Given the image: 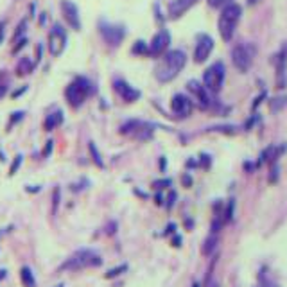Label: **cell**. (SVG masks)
<instances>
[{"label":"cell","instance_id":"obj_1","mask_svg":"<svg viewBox=\"0 0 287 287\" xmlns=\"http://www.w3.org/2000/svg\"><path fill=\"white\" fill-rule=\"evenodd\" d=\"M185 63H187V56L183 50H169L162 56L155 68V76L160 83H169L176 78L183 70Z\"/></svg>","mask_w":287,"mask_h":287},{"label":"cell","instance_id":"obj_2","mask_svg":"<svg viewBox=\"0 0 287 287\" xmlns=\"http://www.w3.org/2000/svg\"><path fill=\"white\" fill-rule=\"evenodd\" d=\"M103 264V258L95 250H79L74 255H70L61 266L57 267V273H63V271H81L86 267H99Z\"/></svg>","mask_w":287,"mask_h":287},{"label":"cell","instance_id":"obj_3","mask_svg":"<svg viewBox=\"0 0 287 287\" xmlns=\"http://www.w3.org/2000/svg\"><path fill=\"white\" fill-rule=\"evenodd\" d=\"M94 92H95L94 83H92L90 79L79 76V78H76L74 81L66 86L65 97H66V101H68L70 106L79 108V106H83V103H85L86 99L90 97Z\"/></svg>","mask_w":287,"mask_h":287},{"label":"cell","instance_id":"obj_4","mask_svg":"<svg viewBox=\"0 0 287 287\" xmlns=\"http://www.w3.org/2000/svg\"><path fill=\"white\" fill-rule=\"evenodd\" d=\"M241 6L239 4H228L223 8L221 15H219V22H218V27H219V33H221V38L225 41H230L234 38L235 29H237V24L241 20Z\"/></svg>","mask_w":287,"mask_h":287},{"label":"cell","instance_id":"obj_5","mask_svg":"<svg viewBox=\"0 0 287 287\" xmlns=\"http://www.w3.org/2000/svg\"><path fill=\"white\" fill-rule=\"evenodd\" d=\"M255 54H257V47L253 43H239L232 50V61H234L235 68L239 72H248L253 65Z\"/></svg>","mask_w":287,"mask_h":287},{"label":"cell","instance_id":"obj_6","mask_svg":"<svg viewBox=\"0 0 287 287\" xmlns=\"http://www.w3.org/2000/svg\"><path fill=\"white\" fill-rule=\"evenodd\" d=\"M225 65L223 61H216L213 65H210L203 74V86L210 94H218L223 88V83H225Z\"/></svg>","mask_w":287,"mask_h":287},{"label":"cell","instance_id":"obj_7","mask_svg":"<svg viewBox=\"0 0 287 287\" xmlns=\"http://www.w3.org/2000/svg\"><path fill=\"white\" fill-rule=\"evenodd\" d=\"M99 33L101 36L104 38L110 47H117L122 43L124 36H126V29L122 25H117V24H110V22H99Z\"/></svg>","mask_w":287,"mask_h":287},{"label":"cell","instance_id":"obj_8","mask_svg":"<svg viewBox=\"0 0 287 287\" xmlns=\"http://www.w3.org/2000/svg\"><path fill=\"white\" fill-rule=\"evenodd\" d=\"M65 47H66L65 29H63L59 24H54V27L50 29V33H49V52L52 54L54 57H57L63 54Z\"/></svg>","mask_w":287,"mask_h":287},{"label":"cell","instance_id":"obj_9","mask_svg":"<svg viewBox=\"0 0 287 287\" xmlns=\"http://www.w3.org/2000/svg\"><path fill=\"white\" fill-rule=\"evenodd\" d=\"M151 127H153L151 124L142 122V120H129V122H126L122 126L120 133H122V135H131L138 140H148V138H151V135H153Z\"/></svg>","mask_w":287,"mask_h":287},{"label":"cell","instance_id":"obj_10","mask_svg":"<svg viewBox=\"0 0 287 287\" xmlns=\"http://www.w3.org/2000/svg\"><path fill=\"white\" fill-rule=\"evenodd\" d=\"M169 43H171V34H169L167 29H162L155 34V38L151 40V45L148 49L149 56H162V54L167 50Z\"/></svg>","mask_w":287,"mask_h":287},{"label":"cell","instance_id":"obj_11","mask_svg":"<svg viewBox=\"0 0 287 287\" xmlns=\"http://www.w3.org/2000/svg\"><path fill=\"white\" fill-rule=\"evenodd\" d=\"M171 108H172V113L176 115L178 119H185V117H189V115L192 113L194 104L192 101H190V97H187V95L183 94H176L172 97Z\"/></svg>","mask_w":287,"mask_h":287},{"label":"cell","instance_id":"obj_12","mask_svg":"<svg viewBox=\"0 0 287 287\" xmlns=\"http://www.w3.org/2000/svg\"><path fill=\"white\" fill-rule=\"evenodd\" d=\"M213 49V40L208 34H199L197 36V43H196V50H194V59L196 63H203L208 59L210 52Z\"/></svg>","mask_w":287,"mask_h":287},{"label":"cell","instance_id":"obj_13","mask_svg":"<svg viewBox=\"0 0 287 287\" xmlns=\"http://www.w3.org/2000/svg\"><path fill=\"white\" fill-rule=\"evenodd\" d=\"M61 11H63V17H65L66 24L70 25L72 29L79 31L81 29V18H79V9L74 2H70V0H61Z\"/></svg>","mask_w":287,"mask_h":287},{"label":"cell","instance_id":"obj_14","mask_svg":"<svg viewBox=\"0 0 287 287\" xmlns=\"http://www.w3.org/2000/svg\"><path fill=\"white\" fill-rule=\"evenodd\" d=\"M187 86H189V90L194 94V97L197 99V103H199L201 108H210L213 104V99H212V95H210V92L206 90L201 83L189 81V85H187Z\"/></svg>","mask_w":287,"mask_h":287},{"label":"cell","instance_id":"obj_15","mask_svg":"<svg viewBox=\"0 0 287 287\" xmlns=\"http://www.w3.org/2000/svg\"><path fill=\"white\" fill-rule=\"evenodd\" d=\"M115 92L120 95V99L122 101H126V103H135V101H138L140 99V92L136 90V88H133L131 85H127L126 81H122V79H119V81H115Z\"/></svg>","mask_w":287,"mask_h":287},{"label":"cell","instance_id":"obj_16","mask_svg":"<svg viewBox=\"0 0 287 287\" xmlns=\"http://www.w3.org/2000/svg\"><path fill=\"white\" fill-rule=\"evenodd\" d=\"M196 2L197 0H172L171 4H169V18H172V20L180 18L181 15H185Z\"/></svg>","mask_w":287,"mask_h":287},{"label":"cell","instance_id":"obj_17","mask_svg":"<svg viewBox=\"0 0 287 287\" xmlns=\"http://www.w3.org/2000/svg\"><path fill=\"white\" fill-rule=\"evenodd\" d=\"M276 59V78H278V88H283L285 86V56L283 54H278L275 56Z\"/></svg>","mask_w":287,"mask_h":287},{"label":"cell","instance_id":"obj_18","mask_svg":"<svg viewBox=\"0 0 287 287\" xmlns=\"http://www.w3.org/2000/svg\"><path fill=\"white\" fill-rule=\"evenodd\" d=\"M61 122H63V111L57 110V111H54V113L47 115L45 122H43V127H45L47 131H52L54 127H57Z\"/></svg>","mask_w":287,"mask_h":287},{"label":"cell","instance_id":"obj_19","mask_svg":"<svg viewBox=\"0 0 287 287\" xmlns=\"http://www.w3.org/2000/svg\"><path fill=\"white\" fill-rule=\"evenodd\" d=\"M20 280L24 283V287H36V278H34L33 269L29 266H24L20 269Z\"/></svg>","mask_w":287,"mask_h":287},{"label":"cell","instance_id":"obj_20","mask_svg":"<svg viewBox=\"0 0 287 287\" xmlns=\"http://www.w3.org/2000/svg\"><path fill=\"white\" fill-rule=\"evenodd\" d=\"M34 68V63L29 59V57H24V59H20V63L17 65V74L18 76H25L29 74V72H33Z\"/></svg>","mask_w":287,"mask_h":287},{"label":"cell","instance_id":"obj_21","mask_svg":"<svg viewBox=\"0 0 287 287\" xmlns=\"http://www.w3.org/2000/svg\"><path fill=\"white\" fill-rule=\"evenodd\" d=\"M88 151H90V155H92V162H94V164L97 165L99 169H103V167H104L103 158H101V153H99L97 146H95L94 142H90V144H88Z\"/></svg>","mask_w":287,"mask_h":287},{"label":"cell","instance_id":"obj_22","mask_svg":"<svg viewBox=\"0 0 287 287\" xmlns=\"http://www.w3.org/2000/svg\"><path fill=\"white\" fill-rule=\"evenodd\" d=\"M216 246H218V237H216V234H212L210 237H206L205 244H203V255H206V257L212 255Z\"/></svg>","mask_w":287,"mask_h":287},{"label":"cell","instance_id":"obj_23","mask_svg":"<svg viewBox=\"0 0 287 287\" xmlns=\"http://www.w3.org/2000/svg\"><path fill=\"white\" fill-rule=\"evenodd\" d=\"M234 208H235V201L230 199L228 205H226V208H225V212H223V223L232 221V218H234Z\"/></svg>","mask_w":287,"mask_h":287},{"label":"cell","instance_id":"obj_24","mask_svg":"<svg viewBox=\"0 0 287 287\" xmlns=\"http://www.w3.org/2000/svg\"><path fill=\"white\" fill-rule=\"evenodd\" d=\"M126 271H127V264H120V266H117V267H113V269L108 271L106 278L111 280V278H115V276H119V275H122V273H126Z\"/></svg>","mask_w":287,"mask_h":287},{"label":"cell","instance_id":"obj_25","mask_svg":"<svg viewBox=\"0 0 287 287\" xmlns=\"http://www.w3.org/2000/svg\"><path fill=\"white\" fill-rule=\"evenodd\" d=\"M59 201H61V190H59V187H56V189H54V192H52V216H56V213H57Z\"/></svg>","mask_w":287,"mask_h":287},{"label":"cell","instance_id":"obj_26","mask_svg":"<svg viewBox=\"0 0 287 287\" xmlns=\"http://www.w3.org/2000/svg\"><path fill=\"white\" fill-rule=\"evenodd\" d=\"M285 104H287V97H278V99H275V101L271 103V110L278 111V110H282Z\"/></svg>","mask_w":287,"mask_h":287},{"label":"cell","instance_id":"obj_27","mask_svg":"<svg viewBox=\"0 0 287 287\" xmlns=\"http://www.w3.org/2000/svg\"><path fill=\"white\" fill-rule=\"evenodd\" d=\"M260 283H262V287H276V283L273 282V280L267 278V273L266 269L260 271Z\"/></svg>","mask_w":287,"mask_h":287},{"label":"cell","instance_id":"obj_28","mask_svg":"<svg viewBox=\"0 0 287 287\" xmlns=\"http://www.w3.org/2000/svg\"><path fill=\"white\" fill-rule=\"evenodd\" d=\"M22 160H24V158H22V155H18L17 158L13 160V165H11V169H9V176H13V174L18 171V167L22 165Z\"/></svg>","mask_w":287,"mask_h":287},{"label":"cell","instance_id":"obj_29","mask_svg":"<svg viewBox=\"0 0 287 287\" xmlns=\"http://www.w3.org/2000/svg\"><path fill=\"white\" fill-rule=\"evenodd\" d=\"M210 8H225V6L232 4V0H208Z\"/></svg>","mask_w":287,"mask_h":287},{"label":"cell","instance_id":"obj_30","mask_svg":"<svg viewBox=\"0 0 287 287\" xmlns=\"http://www.w3.org/2000/svg\"><path fill=\"white\" fill-rule=\"evenodd\" d=\"M153 185H155V189L160 190V189H165V187H171L172 181L171 180H160V181H155Z\"/></svg>","mask_w":287,"mask_h":287},{"label":"cell","instance_id":"obj_31","mask_svg":"<svg viewBox=\"0 0 287 287\" xmlns=\"http://www.w3.org/2000/svg\"><path fill=\"white\" fill-rule=\"evenodd\" d=\"M133 52H135V54H138V52L148 54V47H146V43H144V41H136V45L133 47Z\"/></svg>","mask_w":287,"mask_h":287},{"label":"cell","instance_id":"obj_32","mask_svg":"<svg viewBox=\"0 0 287 287\" xmlns=\"http://www.w3.org/2000/svg\"><path fill=\"white\" fill-rule=\"evenodd\" d=\"M115 232H117V223H115V221H111L110 225L106 226V234H108V235H113Z\"/></svg>","mask_w":287,"mask_h":287},{"label":"cell","instance_id":"obj_33","mask_svg":"<svg viewBox=\"0 0 287 287\" xmlns=\"http://www.w3.org/2000/svg\"><path fill=\"white\" fill-rule=\"evenodd\" d=\"M174 201H176V192H169V197H167V208H172V205H174Z\"/></svg>","mask_w":287,"mask_h":287},{"label":"cell","instance_id":"obj_34","mask_svg":"<svg viewBox=\"0 0 287 287\" xmlns=\"http://www.w3.org/2000/svg\"><path fill=\"white\" fill-rule=\"evenodd\" d=\"M52 140H49V142H47V146H45V149H43V156H49L50 155V151H52Z\"/></svg>","mask_w":287,"mask_h":287},{"label":"cell","instance_id":"obj_35","mask_svg":"<svg viewBox=\"0 0 287 287\" xmlns=\"http://www.w3.org/2000/svg\"><path fill=\"white\" fill-rule=\"evenodd\" d=\"M181 181H183L185 187H190V185H192V178H190L189 174H185V176L181 178Z\"/></svg>","mask_w":287,"mask_h":287},{"label":"cell","instance_id":"obj_36","mask_svg":"<svg viewBox=\"0 0 287 287\" xmlns=\"http://www.w3.org/2000/svg\"><path fill=\"white\" fill-rule=\"evenodd\" d=\"M174 230H176V225H174V223H171V225H167V230L164 232V235L174 234Z\"/></svg>","mask_w":287,"mask_h":287},{"label":"cell","instance_id":"obj_37","mask_svg":"<svg viewBox=\"0 0 287 287\" xmlns=\"http://www.w3.org/2000/svg\"><path fill=\"white\" fill-rule=\"evenodd\" d=\"M172 244H174V246H181V237H180V235H174V239H172Z\"/></svg>","mask_w":287,"mask_h":287},{"label":"cell","instance_id":"obj_38","mask_svg":"<svg viewBox=\"0 0 287 287\" xmlns=\"http://www.w3.org/2000/svg\"><path fill=\"white\" fill-rule=\"evenodd\" d=\"M156 203H158V205H162V203H164V196H160V194H156Z\"/></svg>","mask_w":287,"mask_h":287},{"label":"cell","instance_id":"obj_39","mask_svg":"<svg viewBox=\"0 0 287 287\" xmlns=\"http://www.w3.org/2000/svg\"><path fill=\"white\" fill-rule=\"evenodd\" d=\"M40 187H27V192H38Z\"/></svg>","mask_w":287,"mask_h":287},{"label":"cell","instance_id":"obj_40","mask_svg":"<svg viewBox=\"0 0 287 287\" xmlns=\"http://www.w3.org/2000/svg\"><path fill=\"white\" fill-rule=\"evenodd\" d=\"M6 275H8V271H6V269H0V280H4Z\"/></svg>","mask_w":287,"mask_h":287},{"label":"cell","instance_id":"obj_41","mask_svg":"<svg viewBox=\"0 0 287 287\" xmlns=\"http://www.w3.org/2000/svg\"><path fill=\"white\" fill-rule=\"evenodd\" d=\"M257 2H258V0H248V4H250V6H255Z\"/></svg>","mask_w":287,"mask_h":287},{"label":"cell","instance_id":"obj_42","mask_svg":"<svg viewBox=\"0 0 287 287\" xmlns=\"http://www.w3.org/2000/svg\"><path fill=\"white\" fill-rule=\"evenodd\" d=\"M192 287H199V283H197V282H194V283H192Z\"/></svg>","mask_w":287,"mask_h":287},{"label":"cell","instance_id":"obj_43","mask_svg":"<svg viewBox=\"0 0 287 287\" xmlns=\"http://www.w3.org/2000/svg\"><path fill=\"white\" fill-rule=\"evenodd\" d=\"M56 287H63V283H59V285H56Z\"/></svg>","mask_w":287,"mask_h":287},{"label":"cell","instance_id":"obj_44","mask_svg":"<svg viewBox=\"0 0 287 287\" xmlns=\"http://www.w3.org/2000/svg\"><path fill=\"white\" fill-rule=\"evenodd\" d=\"M216 287H218V285H216Z\"/></svg>","mask_w":287,"mask_h":287}]
</instances>
